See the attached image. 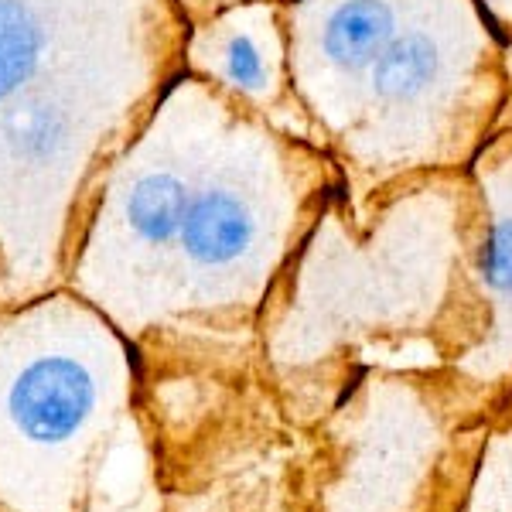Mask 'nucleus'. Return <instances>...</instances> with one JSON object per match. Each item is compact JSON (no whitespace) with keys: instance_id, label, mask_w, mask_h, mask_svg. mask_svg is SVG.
Here are the masks:
<instances>
[{"instance_id":"nucleus-1","label":"nucleus","mask_w":512,"mask_h":512,"mask_svg":"<svg viewBox=\"0 0 512 512\" xmlns=\"http://www.w3.org/2000/svg\"><path fill=\"white\" fill-rule=\"evenodd\" d=\"M96 403V383L86 366L65 355L35 359L7 393L14 427L35 444H59L86 424Z\"/></svg>"},{"instance_id":"nucleus-2","label":"nucleus","mask_w":512,"mask_h":512,"mask_svg":"<svg viewBox=\"0 0 512 512\" xmlns=\"http://www.w3.org/2000/svg\"><path fill=\"white\" fill-rule=\"evenodd\" d=\"M256 222L246 202L229 188H209L188 202L181 243L185 253L202 267H226L239 260L253 243Z\"/></svg>"},{"instance_id":"nucleus-3","label":"nucleus","mask_w":512,"mask_h":512,"mask_svg":"<svg viewBox=\"0 0 512 512\" xmlns=\"http://www.w3.org/2000/svg\"><path fill=\"white\" fill-rule=\"evenodd\" d=\"M393 38L396 14L386 0H349L332 14L321 48L332 65L355 72L362 65H373Z\"/></svg>"},{"instance_id":"nucleus-4","label":"nucleus","mask_w":512,"mask_h":512,"mask_svg":"<svg viewBox=\"0 0 512 512\" xmlns=\"http://www.w3.org/2000/svg\"><path fill=\"white\" fill-rule=\"evenodd\" d=\"M437 72V48L424 31L396 35L373 62V93L383 103L417 99Z\"/></svg>"},{"instance_id":"nucleus-5","label":"nucleus","mask_w":512,"mask_h":512,"mask_svg":"<svg viewBox=\"0 0 512 512\" xmlns=\"http://www.w3.org/2000/svg\"><path fill=\"white\" fill-rule=\"evenodd\" d=\"M188 202L192 198L185 192V181L168 175V171H158V175L140 178L134 192L127 195V222L147 243H168L185 226Z\"/></svg>"},{"instance_id":"nucleus-6","label":"nucleus","mask_w":512,"mask_h":512,"mask_svg":"<svg viewBox=\"0 0 512 512\" xmlns=\"http://www.w3.org/2000/svg\"><path fill=\"white\" fill-rule=\"evenodd\" d=\"M482 280L492 294L512 301V219H495L482 250Z\"/></svg>"},{"instance_id":"nucleus-7","label":"nucleus","mask_w":512,"mask_h":512,"mask_svg":"<svg viewBox=\"0 0 512 512\" xmlns=\"http://www.w3.org/2000/svg\"><path fill=\"white\" fill-rule=\"evenodd\" d=\"M222 65H226V76L233 79L239 89L260 93V89L267 86V62H263L260 45H256L250 35H243V31L226 41Z\"/></svg>"},{"instance_id":"nucleus-8","label":"nucleus","mask_w":512,"mask_h":512,"mask_svg":"<svg viewBox=\"0 0 512 512\" xmlns=\"http://www.w3.org/2000/svg\"><path fill=\"white\" fill-rule=\"evenodd\" d=\"M62 137V123L55 117H48V113H24L14 123V140H18V147L28 158H41V154H48L55 144H59Z\"/></svg>"},{"instance_id":"nucleus-9","label":"nucleus","mask_w":512,"mask_h":512,"mask_svg":"<svg viewBox=\"0 0 512 512\" xmlns=\"http://www.w3.org/2000/svg\"><path fill=\"white\" fill-rule=\"evenodd\" d=\"M28 52H31L28 31L18 28V21L11 14L0 11V89L18 72V65L28 62Z\"/></svg>"}]
</instances>
